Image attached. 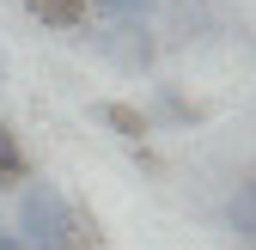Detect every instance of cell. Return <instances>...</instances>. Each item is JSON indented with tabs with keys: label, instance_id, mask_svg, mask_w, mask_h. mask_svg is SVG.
<instances>
[{
	"label": "cell",
	"instance_id": "cell-2",
	"mask_svg": "<svg viewBox=\"0 0 256 250\" xmlns=\"http://www.w3.org/2000/svg\"><path fill=\"white\" fill-rule=\"evenodd\" d=\"M104 55L122 61V68H152L158 43H152L146 18H122V24H110V30H104Z\"/></svg>",
	"mask_w": 256,
	"mask_h": 250
},
{
	"label": "cell",
	"instance_id": "cell-9",
	"mask_svg": "<svg viewBox=\"0 0 256 250\" xmlns=\"http://www.w3.org/2000/svg\"><path fill=\"white\" fill-rule=\"evenodd\" d=\"M0 232H6V226H0Z\"/></svg>",
	"mask_w": 256,
	"mask_h": 250
},
{
	"label": "cell",
	"instance_id": "cell-6",
	"mask_svg": "<svg viewBox=\"0 0 256 250\" xmlns=\"http://www.w3.org/2000/svg\"><path fill=\"white\" fill-rule=\"evenodd\" d=\"M152 122H171V128H183V122H202V104H183L177 92H158V104H152Z\"/></svg>",
	"mask_w": 256,
	"mask_h": 250
},
{
	"label": "cell",
	"instance_id": "cell-3",
	"mask_svg": "<svg viewBox=\"0 0 256 250\" xmlns=\"http://www.w3.org/2000/svg\"><path fill=\"white\" fill-rule=\"evenodd\" d=\"M92 116H98L110 134H122L128 146H140V140L152 134V116H146V110H134V104H122V98H104V104H92Z\"/></svg>",
	"mask_w": 256,
	"mask_h": 250
},
{
	"label": "cell",
	"instance_id": "cell-4",
	"mask_svg": "<svg viewBox=\"0 0 256 250\" xmlns=\"http://www.w3.org/2000/svg\"><path fill=\"white\" fill-rule=\"evenodd\" d=\"M24 12L37 24H55V30H80L92 6H86V0H24Z\"/></svg>",
	"mask_w": 256,
	"mask_h": 250
},
{
	"label": "cell",
	"instance_id": "cell-8",
	"mask_svg": "<svg viewBox=\"0 0 256 250\" xmlns=\"http://www.w3.org/2000/svg\"><path fill=\"white\" fill-rule=\"evenodd\" d=\"M0 80H6V55H0Z\"/></svg>",
	"mask_w": 256,
	"mask_h": 250
},
{
	"label": "cell",
	"instance_id": "cell-1",
	"mask_svg": "<svg viewBox=\"0 0 256 250\" xmlns=\"http://www.w3.org/2000/svg\"><path fill=\"white\" fill-rule=\"evenodd\" d=\"M68 214H74V202L61 196L55 183H24L12 232H18V244H30V250H61V244H68Z\"/></svg>",
	"mask_w": 256,
	"mask_h": 250
},
{
	"label": "cell",
	"instance_id": "cell-7",
	"mask_svg": "<svg viewBox=\"0 0 256 250\" xmlns=\"http://www.w3.org/2000/svg\"><path fill=\"white\" fill-rule=\"evenodd\" d=\"M86 6H98L110 24H122V18H146V12L158 6V0H86Z\"/></svg>",
	"mask_w": 256,
	"mask_h": 250
},
{
	"label": "cell",
	"instance_id": "cell-5",
	"mask_svg": "<svg viewBox=\"0 0 256 250\" xmlns=\"http://www.w3.org/2000/svg\"><path fill=\"white\" fill-rule=\"evenodd\" d=\"M24 177H30V159H24L18 134L0 122V190H12V183H24Z\"/></svg>",
	"mask_w": 256,
	"mask_h": 250
}]
</instances>
